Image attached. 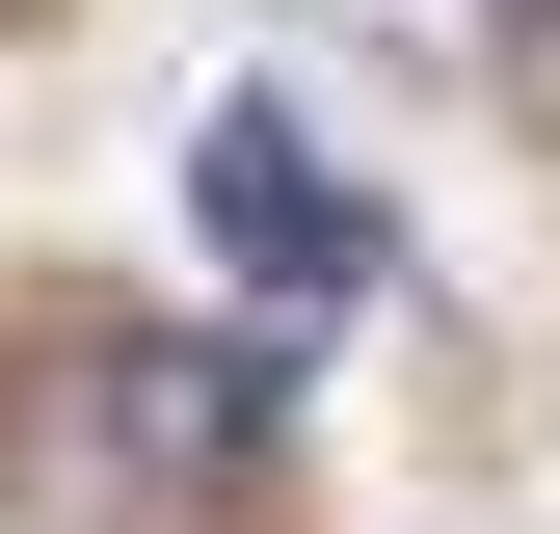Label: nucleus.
<instances>
[{"mask_svg": "<svg viewBox=\"0 0 560 534\" xmlns=\"http://www.w3.org/2000/svg\"><path fill=\"white\" fill-rule=\"evenodd\" d=\"M187 214H214V267L267 294V348H320V321L374 294V187H347L294 107H214V134H187Z\"/></svg>", "mask_w": 560, "mask_h": 534, "instance_id": "f257e3e1", "label": "nucleus"}]
</instances>
